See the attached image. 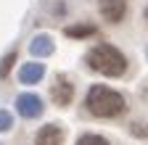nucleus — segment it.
<instances>
[{
	"mask_svg": "<svg viewBox=\"0 0 148 145\" xmlns=\"http://www.w3.org/2000/svg\"><path fill=\"white\" fill-rule=\"evenodd\" d=\"M85 106L92 116H101V119H114L119 114H124V98L116 93V90H111L106 84H92L87 90V98H85Z\"/></svg>",
	"mask_w": 148,
	"mask_h": 145,
	"instance_id": "obj_1",
	"label": "nucleus"
},
{
	"mask_svg": "<svg viewBox=\"0 0 148 145\" xmlns=\"http://www.w3.org/2000/svg\"><path fill=\"white\" fill-rule=\"evenodd\" d=\"M85 61H87V66L92 71H101V74H106V77H122L127 71V58L114 45H106V42L95 45L85 56Z\"/></svg>",
	"mask_w": 148,
	"mask_h": 145,
	"instance_id": "obj_2",
	"label": "nucleus"
},
{
	"mask_svg": "<svg viewBox=\"0 0 148 145\" xmlns=\"http://www.w3.org/2000/svg\"><path fill=\"white\" fill-rule=\"evenodd\" d=\"M16 111L21 114L24 119H37L42 114V100L37 98L34 93H24L16 98Z\"/></svg>",
	"mask_w": 148,
	"mask_h": 145,
	"instance_id": "obj_3",
	"label": "nucleus"
},
{
	"mask_svg": "<svg viewBox=\"0 0 148 145\" xmlns=\"http://www.w3.org/2000/svg\"><path fill=\"white\" fill-rule=\"evenodd\" d=\"M101 16L106 21H111V24H119L122 19H124V13H127V3L124 0H101Z\"/></svg>",
	"mask_w": 148,
	"mask_h": 145,
	"instance_id": "obj_4",
	"label": "nucleus"
},
{
	"mask_svg": "<svg viewBox=\"0 0 148 145\" xmlns=\"http://www.w3.org/2000/svg\"><path fill=\"white\" fill-rule=\"evenodd\" d=\"M61 142H64V129L58 124H45L34 140V145H61Z\"/></svg>",
	"mask_w": 148,
	"mask_h": 145,
	"instance_id": "obj_5",
	"label": "nucleus"
},
{
	"mask_svg": "<svg viewBox=\"0 0 148 145\" xmlns=\"http://www.w3.org/2000/svg\"><path fill=\"white\" fill-rule=\"evenodd\" d=\"M71 98H74L71 82H69L66 77H58V79H56V84H53V100L58 103V106H69Z\"/></svg>",
	"mask_w": 148,
	"mask_h": 145,
	"instance_id": "obj_6",
	"label": "nucleus"
},
{
	"mask_svg": "<svg viewBox=\"0 0 148 145\" xmlns=\"http://www.w3.org/2000/svg\"><path fill=\"white\" fill-rule=\"evenodd\" d=\"M45 77V66L42 63H24L21 66V71H18V79H21L24 84H37V82H40Z\"/></svg>",
	"mask_w": 148,
	"mask_h": 145,
	"instance_id": "obj_7",
	"label": "nucleus"
},
{
	"mask_svg": "<svg viewBox=\"0 0 148 145\" xmlns=\"http://www.w3.org/2000/svg\"><path fill=\"white\" fill-rule=\"evenodd\" d=\"M29 53H32V56H37V58L50 56V53H53V40L48 37V34H37V37L29 42Z\"/></svg>",
	"mask_w": 148,
	"mask_h": 145,
	"instance_id": "obj_8",
	"label": "nucleus"
},
{
	"mask_svg": "<svg viewBox=\"0 0 148 145\" xmlns=\"http://www.w3.org/2000/svg\"><path fill=\"white\" fill-rule=\"evenodd\" d=\"M66 34H69V37H90V34H95V27H92V24H79V27H66Z\"/></svg>",
	"mask_w": 148,
	"mask_h": 145,
	"instance_id": "obj_9",
	"label": "nucleus"
},
{
	"mask_svg": "<svg viewBox=\"0 0 148 145\" xmlns=\"http://www.w3.org/2000/svg\"><path fill=\"white\" fill-rule=\"evenodd\" d=\"M77 145H108V140L101 137V135H82L77 140Z\"/></svg>",
	"mask_w": 148,
	"mask_h": 145,
	"instance_id": "obj_10",
	"label": "nucleus"
},
{
	"mask_svg": "<svg viewBox=\"0 0 148 145\" xmlns=\"http://www.w3.org/2000/svg\"><path fill=\"white\" fill-rule=\"evenodd\" d=\"M13 61H16V53H8V56L3 58V63H0V77H8V71H11V66H13Z\"/></svg>",
	"mask_w": 148,
	"mask_h": 145,
	"instance_id": "obj_11",
	"label": "nucleus"
},
{
	"mask_svg": "<svg viewBox=\"0 0 148 145\" xmlns=\"http://www.w3.org/2000/svg\"><path fill=\"white\" fill-rule=\"evenodd\" d=\"M11 127H13V119H11V114L0 108V132H8Z\"/></svg>",
	"mask_w": 148,
	"mask_h": 145,
	"instance_id": "obj_12",
	"label": "nucleus"
},
{
	"mask_svg": "<svg viewBox=\"0 0 148 145\" xmlns=\"http://www.w3.org/2000/svg\"><path fill=\"white\" fill-rule=\"evenodd\" d=\"M145 19H148V8H145Z\"/></svg>",
	"mask_w": 148,
	"mask_h": 145,
	"instance_id": "obj_13",
	"label": "nucleus"
}]
</instances>
